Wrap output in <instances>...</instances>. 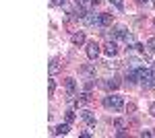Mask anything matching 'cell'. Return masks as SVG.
I'll use <instances>...</instances> for the list:
<instances>
[{
  "label": "cell",
  "instance_id": "cell-1",
  "mask_svg": "<svg viewBox=\"0 0 155 138\" xmlns=\"http://www.w3.org/2000/svg\"><path fill=\"white\" fill-rule=\"evenodd\" d=\"M104 105H106L107 109H112V111H122L124 109V99L118 97V95H112V97L104 99Z\"/></svg>",
  "mask_w": 155,
  "mask_h": 138
},
{
  "label": "cell",
  "instance_id": "cell-2",
  "mask_svg": "<svg viewBox=\"0 0 155 138\" xmlns=\"http://www.w3.org/2000/svg\"><path fill=\"white\" fill-rule=\"evenodd\" d=\"M139 81L143 82V87H153V81H155V72L153 70H147V68H139Z\"/></svg>",
  "mask_w": 155,
  "mask_h": 138
},
{
  "label": "cell",
  "instance_id": "cell-3",
  "mask_svg": "<svg viewBox=\"0 0 155 138\" xmlns=\"http://www.w3.org/2000/svg\"><path fill=\"white\" fill-rule=\"evenodd\" d=\"M99 52H101V46L97 43V41H89L87 43V56L91 58V60H95L99 56Z\"/></svg>",
  "mask_w": 155,
  "mask_h": 138
},
{
  "label": "cell",
  "instance_id": "cell-4",
  "mask_svg": "<svg viewBox=\"0 0 155 138\" xmlns=\"http://www.w3.org/2000/svg\"><path fill=\"white\" fill-rule=\"evenodd\" d=\"M85 23L87 25H101V14H95V12H89L87 17H85Z\"/></svg>",
  "mask_w": 155,
  "mask_h": 138
},
{
  "label": "cell",
  "instance_id": "cell-5",
  "mask_svg": "<svg viewBox=\"0 0 155 138\" xmlns=\"http://www.w3.org/2000/svg\"><path fill=\"white\" fill-rule=\"evenodd\" d=\"M64 85H66L68 99H72V97H74V91H77V82H74V79H66V81H64Z\"/></svg>",
  "mask_w": 155,
  "mask_h": 138
},
{
  "label": "cell",
  "instance_id": "cell-6",
  "mask_svg": "<svg viewBox=\"0 0 155 138\" xmlns=\"http://www.w3.org/2000/svg\"><path fill=\"white\" fill-rule=\"evenodd\" d=\"M104 52H106L107 56H116V54H118V46H116L114 41H107L106 46H104Z\"/></svg>",
  "mask_w": 155,
  "mask_h": 138
},
{
  "label": "cell",
  "instance_id": "cell-7",
  "mask_svg": "<svg viewBox=\"0 0 155 138\" xmlns=\"http://www.w3.org/2000/svg\"><path fill=\"white\" fill-rule=\"evenodd\" d=\"M68 132H71V126H68V124H60V126L54 128V134H56V136H64V134H68Z\"/></svg>",
  "mask_w": 155,
  "mask_h": 138
},
{
  "label": "cell",
  "instance_id": "cell-8",
  "mask_svg": "<svg viewBox=\"0 0 155 138\" xmlns=\"http://www.w3.org/2000/svg\"><path fill=\"white\" fill-rule=\"evenodd\" d=\"M104 87H106L107 91H116V89L120 87V81L118 79H107V81L104 82Z\"/></svg>",
  "mask_w": 155,
  "mask_h": 138
},
{
  "label": "cell",
  "instance_id": "cell-9",
  "mask_svg": "<svg viewBox=\"0 0 155 138\" xmlns=\"http://www.w3.org/2000/svg\"><path fill=\"white\" fill-rule=\"evenodd\" d=\"M71 41L74 43V46H83L85 43V33H81V31H79V33H72Z\"/></svg>",
  "mask_w": 155,
  "mask_h": 138
},
{
  "label": "cell",
  "instance_id": "cell-10",
  "mask_svg": "<svg viewBox=\"0 0 155 138\" xmlns=\"http://www.w3.org/2000/svg\"><path fill=\"white\" fill-rule=\"evenodd\" d=\"M112 23H114V17L107 12H101V27H110Z\"/></svg>",
  "mask_w": 155,
  "mask_h": 138
},
{
  "label": "cell",
  "instance_id": "cell-11",
  "mask_svg": "<svg viewBox=\"0 0 155 138\" xmlns=\"http://www.w3.org/2000/svg\"><path fill=\"white\" fill-rule=\"evenodd\" d=\"M83 120L89 124V126H95V115L91 114V111H83Z\"/></svg>",
  "mask_w": 155,
  "mask_h": 138
},
{
  "label": "cell",
  "instance_id": "cell-12",
  "mask_svg": "<svg viewBox=\"0 0 155 138\" xmlns=\"http://www.w3.org/2000/svg\"><path fill=\"white\" fill-rule=\"evenodd\" d=\"M58 70H60V62H58V60H52V64H50V72L56 74Z\"/></svg>",
  "mask_w": 155,
  "mask_h": 138
},
{
  "label": "cell",
  "instance_id": "cell-13",
  "mask_svg": "<svg viewBox=\"0 0 155 138\" xmlns=\"http://www.w3.org/2000/svg\"><path fill=\"white\" fill-rule=\"evenodd\" d=\"M137 79H139V72H128V74H126V82H137Z\"/></svg>",
  "mask_w": 155,
  "mask_h": 138
},
{
  "label": "cell",
  "instance_id": "cell-14",
  "mask_svg": "<svg viewBox=\"0 0 155 138\" xmlns=\"http://www.w3.org/2000/svg\"><path fill=\"white\" fill-rule=\"evenodd\" d=\"M147 50H149L151 54H155V37H151V39L147 41Z\"/></svg>",
  "mask_w": 155,
  "mask_h": 138
},
{
  "label": "cell",
  "instance_id": "cell-15",
  "mask_svg": "<svg viewBox=\"0 0 155 138\" xmlns=\"http://www.w3.org/2000/svg\"><path fill=\"white\" fill-rule=\"evenodd\" d=\"M74 117H77V115H74V111H72V109H68V111H66V122L71 124V122H74Z\"/></svg>",
  "mask_w": 155,
  "mask_h": 138
},
{
  "label": "cell",
  "instance_id": "cell-16",
  "mask_svg": "<svg viewBox=\"0 0 155 138\" xmlns=\"http://www.w3.org/2000/svg\"><path fill=\"white\" fill-rule=\"evenodd\" d=\"M54 91H56V82H54V81H50V85H48V93H50V97L54 95Z\"/></svg>",
  "mask_w": 155,
  "mask_h": 138
},
{
  "label": "cell",
  "instance_id": "cell-17",
  "mask_svg": "<svg viewBox=\"0 0 155 138\" xmlns=\"http://www.w3.org/2000/svg\"><path fill=\"white\" fill-rule=\"evenodd\" d=\"M110 2H112V4H114L116 8H120V11L124 8V2H122V0H110Z\"/></svg>",
  "mask_w": 155,
  "mask_h": 138
},
{
  "label": "cell",
  "instance_id": "cell-18",
  "mask_svg": "<svg viewBox=\"0 0 155 138\" xmlns=\"http://www.w3.org/2000/svg\"><path fill=\"white\" fill-rule=\"evenodd\" d=\"M74 2H77L79 6H89V4H91L93 0H74Z\"/></svg>",
  "mask_w": 155,
  "mask_h": 138
},
{
  "label": "cell",
  "instance_id": "cell-19",
  "mask_svg": "<svg viewBox=\"0 0 155 138\" xmlns=\"http://www.w3.org/2000/svg\"><path fill=\"white\" fill-rule=\"evenodd\" d=\"M93 87H95V82H93V81H87V82H85V89H87V91H91Z\"/></svg>",
  "mask_w": 155,
  "mask_h": 138
},
{
  "label": "cell",
  "instance_id": "cell-20",
  "mask_svg": "<svg viewBox=\"0 0 155 138\" xmlns=\"http://www.w3.org/2000/svg\"><path fill=\"white\" fill-rule=\"evenodd\" d=\"M66 0H52V4H56V6H60V4H64Z\"/></svg>",
  "mask_w": 155,
  "mask_h": 138
},
{
  "label": "cell",
  "instance_id": "cell-21",
  "mask_svg": "<svg viewBox=\"0 0 155 138\" xmlns=\"http://www.w3.org/2000/svg\"><path fill=\"white\" fill-rule=\"evenodd\" d=\"M116 128H124V122L122 120H116Z\"/></svg>",
  "mask_w": 155,
  "mask_h": 138
},
{
  "label": "cell",
  "instance_id": "cell-22",
  "mask_svg": "<svg viewBox=\"0 0 155 138\" xmlns=\"http://www.w3.org/2000/svg\"><path fill=\"white\" fill-rule=\"evenodd\" d=\"M149 114H151V115H155V103L151 105V107H149Z\"/></svg>",
  "mask_w": 155,
  "mask_h": 138
},
{
  "label": "cell",
  "instance_id": "cell-23",
  "mask_svg": "<svg viewBox=\"0 0 155 138\" xmlns=\"http://www.w3.org/2000/svg\"><path fill=\"white\" fill-rule=\"evenodd\" d=\"M137 2H147V0H137Z\"/></svg>",
  "mask_w": 155,
  "mask_h": 138
},
{
  "label": "cell",
  "instance_id": "cell-24",
  "mask_svg": "<svg viewBox=\"0 0 155 138\" xmlns=\"http://www.w3.org/2000/svg\"><path fill=\"white\" fill-rule=\"evenodd\" d=\"M153 72H155V62H153Z\"/></svg>",
  "mask_w": 155,
  "mask_h": 138
},
{
  "label": "cell",
  "instance_id": "cell-25",
  "mask_svg": "<svg viewBox=\"0 0 155 138\" xmlns=\"http://www.w3.org/2000/svg\"><path fill=\"white\" fill-rule=\"evenodd\" d=\"M153 23H155V21H153Z\"/></svg>",
  "mask_w": 155,
  "mask_h": 138
}]
</instances>
